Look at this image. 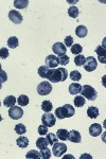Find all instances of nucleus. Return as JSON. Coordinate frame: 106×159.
I'll return each instance as SVG.
<instances>
[{
	"instance_id": "9b49d317",
	"label": "nucleus",
	"mask_w": 106,
	"mask_h": 159,
	"mask_svg": "<svg viewBox=\"0 0 106 159\" xmlns=\"http://www.w3.org/2000/svg\"><path fill=\"white\" fill-rule=\"evenodd\" d=\"M45 63L48 68H55L59 65L58 57H56L55 55H48L45 60Z\"/></svg>"
},
{
	"instance_id": "b1692460",
	"label": "nucleus",
	"mask_w": 106,
	"mask_h": 159,
	"mask_svg": "<svg viewBox=\"0 0 106 159\" xmlns=\"http://www.w3.org/2000/svg\"><path fill=\"white\" fill-rule=\"evenodd\" d=\"M18 45H19V42H18V38L16 36H11L7 39V46H9V48H11V49L17 48Z\"/></svg>"
},
{
	"instance_id": "e433bc0d",
	"label": "nucleus",
	"mask_w": 106,
	"mask_h": 159,
	"mask_svg": "<svg viewBox=\"0 0 106 159\" xmlns=\"http://www.w3.org/2000/svg\"><path fill=\"white\" fill-rule=\"evenodd\" d=\"M9 50H7V48H1L0 49V57L2 58V60H6V58L9 57Z\"/></svg>"
},
{
	"instance_id": "f704fd0d",
	"label": "nucleus",
	"mask_w": 106,
	"mask_h": 159,
	"mask_svg": "<svg viewBox=\"0 0 106 159\" xmlns=\"http://www.w3.org/2000/svg\"><path fill=\"white\" fill-rule=\"evenodd\" d=\"M40 158H43V159H50L51 158V152L48 148L40 150Z\"/></svg>"
},
{
	"instance_id": "ea45409f",
	"label": "nucleus",
	"mask_w": 106,
	"mask_h": 159,
	"mask_svg": "<svg viewBox=\"0 0 106 159\" xmlns=\"http://www.w3.org/2000/svg\"><path fill=\"white\" fill-rule=\"evenodd\" d=\"M7 81V74L4 70H0V82L1 83H4V82Z\"/></svg>"
},
{
	"instance_id": "2f4dec72",
	"label": "nucleus",
	"mask_w": 106,
	"mask_h": 159,
	"mask_svg": "<svg viewBox=\"0 0 106 159\" xmlns=\"http://www.w3.org/2000/svg\"><path fill=\"white\" fill-rule=\"evenodd\" d=\"M46 139H47L48 143L50 145H53L55 142H58V137H56V135L52 134V133H48L47 134V137H46Z\"/></svg>"
},
{
	"instance_id": "473e14b6",
	"label": "nucleus",
	"mask_w": 106,
	"mask_h": 159,
	"mask_svg": "<svg viewBox=\"0 0 106 159\" xmlns=\"http://www.w3.org/2000/svg\"><path fill=\"white\" fill-rule=\"evenodd\" d=\"M83 51V47L80 43H76V45L71 46V53L72 54H81Z\"/></svg>"
},
{
	"instance_id": "aec40b11",
	"label": "nucleus",
	"mask_w": 106,
	"mask_h": 159,
	"mask_svg": "<svg viewBox=\"0 0 106 159\" xmlns=\"http://www.w3.org/2000/svg\"><path fill=\"white\" fill-rule=\"evenodd\" d=\"M17 100L14 96H7L6 99L3 100V105L6 107H12L16 104Z\"/></svg>"
},
{
	"instance_id": "bb28decb",
	"label": "nucleus",
	"mask_w": 106,
	"mask_h": 159,
	"mask_svg": "<svg viewBox=\"0 0 106 159\" xmlns=\"http://www.w3.org/2000/svg\"><path fill=\"white\" fill-rule=\"evenodd\" d=\"M74 106L76 107H82L84 106L85 103H86V101H85V98L82 96H77L74 98Z\"/></svg>"
},
{
	"instance_id": "7ed1b4c3",
	"label": "nucleus",
	"mask_w": 106,
	"mask_h": 159,
	"mask_svg": "<svg viewBox=\"0 0 106 159\" xmlns=\"http://www.w3.org/2000/svg\"><path fill=\"white\" fill-rule=\"evenodd\" d=\"M82 97H85V99L89 100V101H94L98 97V92L95 91L94 87L90 85H84L82 86Z\"/></svg>"
},
{
	"instance_id": "c03bdc74",
	"label": "nucleus",
	"mask_w": 106,
	"mask_h": 159,
	"mask_svg": "<svg viewBox=\"0 0 106 159\" xmlns=\"http://www.w3.org/2000/svg\"><path fill=\"white\" fill-rule=\"evenodd\" d=\"M2 121V117H1V115H0V122Z\"/></svg>"
},
{
	"instance_id": "412c9836",
	"label": "nucleus",
	"mask_w": 106,
	"mask_h": 159,
	"mask_svg": "<svg viewBox=\"0 0 106 159\" xmlns=\"http://www.w3.org/2000/svg\"><path fill=\"white\" fill-rule=\"evenodd\" d=\"M49 72H50V69H49L47 66H41V67L38 68V75H39L41 79H47L49 75Z\"/></svg>"
},
{
	"instance_id": "79ce46f5",
	"label": "nucleus",
	"mask_w": 106,
	"mask_h": 159,
	"mask_svg": "<svg viewBox=\"0 0 106 159\" xmlns=\"http://www.w3.org/2000/svg\"><path fill=\"white\" fill-rule=\"evenodd\" d=\"M66 158H71V159H74V157L72 155H67V156H65V157H64V159H66Z\"/></svg>"
},
{
	"instance_id": "f257e3e1",
	"label": "nucleus",
	"mask_w": 106,
	"mask_h": 159,
	"mask_svg": "<svg viewBox=\"0 0 106 159\" xmlns=\"http://www.w3.org/2000/svg\"><path fill=\"white\" fill-rule=\"evenodd\" d=\"M68 78V72L65 68H58V69H50L48 80L51 83H58V82H64Z\"/></svg>"
},
{
	"instance_id": "c9c22d12",
	"label": "nucleus",
	"mask_w": 106,
	"mask_h": 159,
	"mask_svg": "<svg viewBox=\"0 0 106 159\" xmlns=\"http://www.w3.org/2000/svg\"><path fill=\"white\" fill-rule=\"evenodd\" d=\"M69 61H70V58H69L66 54H64V55H62V56H59V57H58V64H59V65H62V66L68 65Z\"/></svg>"
},
{
	"instance_id": "6e6552de",
	"label": "nucleus",
	"mask_w": 106,
	"mask_h": 159,
	"mask_svg": "<svg viewBox=\"0 0 106 159\" xmlns=\"http://www.w3.org/2000/svg\"><path fill=\"white\" fill-rule=\"evenodd\" d=\"M41 121H43V124L46 125L47 127H52L56 123V118L54 115L46 112V114H44L43 117H41Z\"/></svg>"
},
{
	"instance_id": "49530a36",
	"label": "nucleus",
	"mask_w": 106,
	"mask_h": 159,
	"mask_svg": "<svg viewBox=\"0 0 106 159\" xmlns=\"http://www.w3.org/2000/svg\"><path fill=\"white\" fill-rule=\"evenodd\" d=\"M0 106H1V102H0Z\"/></svg>"
},
{
	"instance_id": "a211bd4d",
	"label": "nucleus",
	"mask_w": 106,
	"mask_h": 159,
	"mask_svg": "<svg viewBox=\"0 0 106 159\" xmlns=\"http://www.w3.org/2000/svg\"><path fill=\"white\" fill-rule=\"evenodd\" d=\"M56 137H58V139L62 140V141H66V140H68L69 132L67 129H61L58 130V133H56Z\"/></svg>"
},
{
	"instance_id": "c756f323",
	"label": "nucleus",
	"mask_w": 106,
	"mask_h": 159,
	"mask_svg": "<svg viewBox=\"0 0 106 159\" xmlns=\"http://www.w3.org/2000/svg\"><path fill=\"white\" fill-rule=\"evenodd\" d=\"M52 103L50 101H44L41 103V109L44 110L45 112H50L52 110Z\"/></svg>"
},
{
	"instance_id": "f03ea898",
	"label": "nucleus",
	"mask_w": 106,
	"mask_h": 159,
	"mask_svg": "<svg viewBox=\"0 0 106 159\" xmlns=\"http://www.w3.org/2000/svg\"><path fill=\"white\" fill-rule=\"evenodd\" d=\"M74 114H76V109L70 104H65L55 109V118H58L59 120L71 118L74 116Z\"/></svg>"
},
{
	"instance_id": "7c9ffc66",
	"label": "nucleus",
	"mask_w": 106,
	"mask_h": 159,
	"mask_svg": "<svg viewBox=\"0 0 106 159\" xmlns=\"http://www.w3.org/2000/svg\"><path fill=\"white\" fill-rule=\"evenodd\" d=\"M14 129H15V132H16V134L18 135H24L25 134V132H27V129H25V126L22 123H18Z\"/></svg>"
},
{
	"instance_id": "37998d69",
	"label": "nucleus",
	"mask_w": 106,
	"mask_h": 159,
	"mask_svg": "<svg viewBox=\"0 0 106 159\" xmlns=\"http://www.w3.org/2000/svg\"><path fill=\"white\" fill-rule=\"evenodd\" d=\"M1 88H2V83L0 82V89H1Z\"/></svg>"
},
{
	"instance_id": "2eb2a0df",
	"label": "nucleus",
	"mask_w": 106,
	"mask_h": 159,
	"mask_svg": "<svg viewBox=\"0 0 106 159\" xmlns=\"http://www.w3.org/2000/svg\"><path fill=\"white\" fill-rule=\"evenodd\" d=\"M95 53L99 56V61L102 64H106V58H105V54H106V50L104 47L102 46H99V47L95 48Z\"/></svg>"
},
{
	"instance_id": "f8f14e48",
	"label": "nucleus",
	"mask_w": 106,
	"mask_h": 159,
	"mask_svg": "<svg viewBox=\"0 0 106 159\" xmlns=\"http://www.w3.org/2000/svg\"><path fill=\"white\" fill-rule=\"evenodd\" d=\"M89 134L92 137H98L102 134V125L98 124V123H94L90 125L89 127Z\"/></svg>"
},
{
	"instance_id": "a878e982",
	"label": "nucleus",
	"mask_w": 106,
	"mask_h": 159,
	"mask_svg": "<svg viewBox=\"0 0 106 159\" xmlns=\"http://www.w3.org/2000/svg\"><path fill=\"white\" fill-rule=\"evenodd\" d=\"M25 158H28V159H38V158H40V153L38 152V151L31 150V151H29V152L27 153Z\"/></svg>"
},
{
	"instance_id": "a18cd8bd",
	"label": "nucleus",
	"mask_w": 106,
	"mask_h": 159,
	"mask_svg": "<svg viewBox=\"0 0 106 159\" xmlns=\"http://www.w3.org/2000/svg\"><path fill=\"white\" fill-rule=\"evenodd\" d=\"M0 70H1V64H0Z\"/></svg>"
},
{
	"instance_id": "f3484780",
	"label": "nucleus",
	"mask_w": 106,
	"mask_h": 159,
	"mask_svg": "<svg viewBox=\"0 0 106 159\" xmlns=\"http://www.w3.org/2000/svg\"><path fill=\"white\" fill-rule=\"evenodd\" d=\"M16 144H17V147L25 148L29 145V139H28L27 137H25V136L20 135V137L17 138V140H16Z\"/></svg>"
},
{
	"instance_id": "dca6fc26",
	"label": "nucleus",
	"mask_w": 106,
	"mask_h": 159,
	"mask_svg": "<svg viewBox=\"0 0 106 159\" xmlns=\"http://www.w3.org/2000/svg\"><path fill=\"white\" fill-rule=\"evenodd\" d=\"M87 33H88V30L85 25H79V27L76 29V34L77 37L80 38H84L87 36Z\"/></svg>"
},
{
	"instance_id": "5701e85b",
	"label": "nucleus",
	"mask_w": 106,
	"mask_h": 159,
	"mask_svg": "<svg viewBox=\"0 0 106 159\" xmlns=\"http://www.w3.org/2000/svg\"><path fill=\"white\" fill-rule=\"evenodd\" d=\"M28 6H29V1L28 0H15L14 1V7L16 9H25Z\"/></svg>"
},
{
	"instance_id": "0eeeda50",
	"label": "nucleus",
	"mask_w": 106,
	"mask_h": 159,
	"mask_svg": "<svg viewBox=\"0 0 106 159\" xmlns=\"http://www.w3.org/2000/svg\"><path fill=\"white\" fill-rule=\"evenodd\" d=\"M9 116L13 120H18L24 116V110L19 106H12L9 109Z\"/></svg>"
},
{
	"instance_id": "39448f33",
	"label": "nucleus",
	"mask_w": 106,
	"mask_h": 159,
	"mask_svg": "<svg viewBox=\"0 0 106 159\" xmlns=\"http://www.w3.org/2000/svg\"><path fill=\"white\" fill-rule=\"evenodd\" d=\"M52 147V153L55 157H61L67 152V145L63 142H55Z\"/></svg>"
},
{
	"instance_id": "20e7f679",
	"label": "nucleus",
	"mask_w": 106,
	"mask_h": 159,
	"mask_svg": "<svg viewBox=\"0 0 106 159\" xmlns=\"http://www.w3.org/2000/svg\"><path fill=\"white\" fill-rule=\"evenodd\" d=\"M51 91H52V86H51V84L49 82L44 81L38 84L37 93L39 96H48L49 93H51Z\"/></svg>"
},
{
	"instance_id": "cd10ccee",
	"label": "nucleus",
	"mask_w": 106,
	"mask_h": 159,
	"mask_svg": "<svg viewBox=\"0 0 106 159\" xmlns=\"http://www.w3.org/2000/svg\"><path fill=\"white\" fill-rule=\"evenodd\" d=\"M79 14H80V12L76 7H70L68 9V15L71 17V18H77Z\"/></svg>"
},
{
	"instance_id": "9d476101",
	"label": "nucleus",
	"mask_w": 106,
	"mask_h": 159,
	"mask_svg": "<svg viewBox=\"0 0 106 159\" xmlns=\"http://www.w3.org/2000/svg\"><path fill=\"white\" fill-rule=\"evenodd\" d=\"M52 50H53V52L55 53L56 55L62 56V55L66 54L67 48H66V46L64 45L63 43H55L52 46Z\"/></svg>"
},
{
	"instance_id": "1a4fd4ad",
	"label": "nucleus",
	"mask_w": 106,
	"mask_h": 159,
	"mask_svg": "<svg viewBox=\"0 0 106 159\" xmlns=\"http://www.w3.org/2000/svg\"><path fill=\"white\" fill-rule=\"evenodd\" d=\"M9 18L11 19L13 24H15V25H20L22 22V20H24L22 15L20 14L19 12L15 11V10H12V11L9 12Z\"/></svg>"
},
{
	"instance_id": "6ab92c4d",
	"label": "nucleus",
	"mask_w": 106,
	"mask_h": 159,
	"mask_svg": "<svg viewBox=\"0 0 106 159\" xmlns=\"http://www.w3.org/2000/svg\"><path fill=\"white\" fill-rule=\"evenodd\" d=\"M87 116H88L90 119H95L99 116V109L98 107H94V106H90L88 107L87 109Z\"/></svg>"
},
{
	"instance_id": "ddd939ff",
	"label": "nucleus",
	"mask_w": 106,
	"mask_h": 159,
	"mask_svg": "<svg viewBox=\"0 0 106 159\" xmlns=\"http://www.w3.org/2000/svg\"><path fill=\"white\" fill-rule=\"evenodd\" d=\"M68 140H70L71 142H73V143H80L82 141V136L77 130H74V129L70 130V132H69Z\"/></svg>"
},
{
	"instance_id": "58836bf2",
	"label": "nucleus",
	"mask_w": 106,
	"mask_h": 159,
	"mask_svg": "<svg viewBox=\"0 0 106 159\" xmlns=\"http://www.w3.org/2000/svg\"><path fill=\"white\" fill-rule=\"evenodd\" d=\"M64 45H65L66 47H71V46L73 45V37H71L70 35H68L67 37H65Z\"/></svg>"
},
{
	"instance_id": "c85d7f7f",
	"label": "nucleus",
	"mask_w": 106,
	"mask_h": 159,
	"mask_svg": "<svg viewBox=\"0 0 106 159\" xmlns=\"http://www.w3.org/2000/svg\"><path fill=\"white\" fill-rule=\"evenodd\" d=\"M70 79L72 80L73 82H79V81H81V79H82V74L80 71H77V70H73V71H71V73H70Z\"/></svg>"
},
{
	"instance_id": "393cba45",
	"label": "nucleus",
	"mask_w": 106,
	"mask_h": 159,
	"mask_svg": "<svg viewBox=\"0 0 106 159\" xmlns=\"http://www.w3.org/2000/svg\"><path fill=\"white\" fill-rule=\"evenodd\" d=\"M17 103L20 106H27L29 104V97L25 96V94H21V96L18 97L17 99Z\"/></svg>"
},
{
	"instance_id": "a19ab883",
	"label": "nucleus",
	"mask_w": 106,
	"mask_h": 159,
	"mask_svg": "<svg viewBox=\"0 0 106 159\" xmlns=\"http://www.w3.org/2000/svg\"><path fill=\"white\" fill-rule=\"evenodd\" d=\"M83 158H89V159H91V156L88 155V154H83V155L81 156V159Z\"/></svg>"
},
{
	"instance_id": "4be33fe9",
	"label": "nucleus",
	"mask_w": 106,
	"mask_h": 159,
	"mask_svg": "<svg viewBox=\"0 0 106 159\" xmlns=\"http://www.w3.org/2000/svg\"><path fill=\"white\" fill-rule=\"evenodd\" d=\"M48 141L46 138H44V137H40V138H38L37 140H36V147H37L39 150H43V148H46L48 147Z\"/></svg>"
},
{
	"instance_id": "72a5a7b5",
	"label": "nucleus",
	"mask_w": 106,
	"mask_h": 159,
	"mask_svg": "<svg viewBox=\"0 0 106 159\" xmlns=\"http://www.w3.org/2000/svg\"><path fill=\"white\" fill-rule=\"evenodd\" d=\"M84 63H85V56L83 54H79L74 57V64L76 66H83Z\"/></svg>"
},
{
	"instance_id": "4c0bfd02",
	"label": "nucleus",
	"mask_w": 106,
	"mask_h": 159,
	"mask_svg": "<svg viewBox=\"0 0 106 159\" xmlns=\"http://www.w3.org/2000/svg\"><path fill=\"white\" fill-rule=\"evenodd\" d=\"M38 134L40 136H44V135H47L48 134V127L46 125H39L38 126Z\"/></svg>"
},
{
	"instance_id": "423d86ee",
	"label": "nucleus",
	"mask_w": 106,
	"mask_h": 159,
	"mask_svg": "<svg viewBox=\"0 0 106 159\" xmlns=\"http://www.w3.org/2000/svg\"><path fill=\"white\" fill-rule=\"evenodd\" d=\"M83 67L85 68L86 71H88V72H92L98 67L97 60H95L94 56H88L87 58H85V63L83 65Z\"/></svg>"
},
{
	"instance_id": "4468645a",
	"label": "nucleus",
	"mask_w": 106,
	"mask_h": 159,
	"mask_svg": "<svg viewBox=\"0 0 106 159\" xmlns=\"http://www.w3.org/2000/svg\"><path fill=\"white\" fill-rule=\"evenodd\" d=\"M81 91H82V86L79 83H76V82L69 85V93L72 94V96H76V94L81 93Z\"/></svg>"
}]
</instances>
